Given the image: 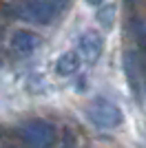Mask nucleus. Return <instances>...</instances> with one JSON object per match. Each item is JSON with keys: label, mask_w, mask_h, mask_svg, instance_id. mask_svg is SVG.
<instances>
[{"label": "nucleus", "mask_w": 146, "mask_h": 148, "mask_svg": "<svg viewBox=\"0 0 146 148\" xmlns=\"http://www.w3.org/2000/svg\"><path fill=\"white\" fill-rule=\"evenodd\" d=\"M62 5L55 0H20L18 2V13L20 18L38 22V25H49L51 20L60 13Z\"/></svg>", "instance_id": "nucleus-1"}, {"label": "nucleus", "mask_w": 146, "mask_h": 148, "mask_svg": "<svg viewBox=\"0 0 146 148\" xmlns=\"http://www.w3.org/2000/svg\"><path fill=\"white\" fill-rule=\"evenodd\" d=\"M122 69H124L128 88L133 93L135 102L140 104L142 102V88H144V64H142L140 53L137 51H124V56H122Z\"/></svg>", "instance_id": "nucleus-2"}, {"label": "nucleus", "mask_w": 146, "mask_h": 148, "mask_svg": "<svg viewBox=\"0 0 146 148\" xmlns=\"http://www.w3.org/2000/svg\"><path fill=\"white\" fill-rule=\"evenodd\" d=\"M18 133H20V139L29 148H49L53 144V137H55L53 126L47 122H40V119L22 124Z\"/></svg>", "instance_id": "nucleus-3"}, {"label": "nucleus", "mask_w": 146, "mask_h": 148, "mask_svg": "<svg viewBox=\"0 0 146 148\" xmlns=\"http://www.w3.org/2000/svg\"><path fill=\"white\" fill-rule=\"evenodd\" d=\"M89 119L95 124L97 128L113 130V128H117V126H122L124 115H122V111L115 104L97 99V102H93V104L89 106Z\"/></svg>", "instance_id": "nucleus-4"}, {"label": "nucleus", "mask_w": 146, "mask_h": 148, "mask_svg": "<svg viewBox=\"0 0 146 148\" xmlns=\"http://www.w3.org/2000/svg\"><path fill=\"white\" fill-rule=\"evenodd\" d=\"M102 49H104V40L97 31L93 29L82 31V36L78 38V53L86 64H95L102 56Z\"/></svg>", "instance_id": "nucleus-5"}, {"label": "nucleus", "mask_w": 146, "mask_h": 148, "mask_svg": "<svg viewBox=\"0 0 146 148\" xmlns=\"http://www.w3.org/2000/svg\"><path fill=\"white\" fill-rule=\"evenodd\" d=\"M40 38L36 36V33H31V31H16L11 36V40H9V44H11V51H16L18 56H29V53H33V51L40 47Z\"/></svg>", "instance_id": "nucleus-6"}, {"label": "nucleus", "mask_w": 146, "mask_h": 148, "mask_svg": "<svg viewBox=\"0 0 146 148\" xmlns=\"http://www.w3.org/2000/svg\"><path fill=\"white\" fill-rule=\"evenodd\" d=\"M80 69V53L78 51H64L58 60H55V73L62 77L75 75Z\"/></svg>", "instance_id": "nucleus-7"}, {"label": "nucleus", "mask_w": 146, "mask_h": 148, "mask_svg": "<svg viewBox=\"0 0 146 148\" xmlns=\"http://www.w3.org/2000/svg\"><path fill=\"white\" fill-rule=\"evenodd\" d=\"M131 33L133 40L140 47V53H146V20L142 18H133L131 20Z\"/></svg>", "instance_id": "nucleus-8"}, {"label": "nucleus", "mask_w": 146, "mask_h": 148, "mask_svg": "<svg viewBox=\"0 0 146 148\" xmlns=\"http://www.w3.org/2000/svg\"><path fill=\"white\" fill-rule=\"evenodd\" d=\"M97 22L104 27V29H111L113 22H115V5H104L97 9Z\"/></svg>", "instance_id": "nucleus-9"}, {"label": "nucleus", "mask_w": 146, "mask_h": 148, "mask_svg": "<svg viewBox=\"0 0 146 148\" xmlns=\"http://www.w3.org/2000/svg\"><path fill=\"white\" fill-rule=\"evenodd\" d=\"M86 2H89V5H102L104 0H86Z\"/></svg>", "instance_id": "nucleus-10"}, {"label": "nucleus", "mask_w": 146, "mask_h": 148, "mask_svg": "<svg viewBox=\"0 0 146 148\" xmlns=\"http://www.w3.org/2000/svg\"><path fill=\"white\" fill-rule=\"evenodd\" d=\"M144 56V60H142V64H144V73H146V53H142ZM144 88H146V82H144Z\"/></svg>", "instance_id": "nucleus-11"}, {"label": "nucleus", "mask_w": 146, "mask_h": 148, "mask_svg": "<svg viewBox=\"0 0 146 148\" xmlns=\"http://www.w3.org/2000/svg\"><path fill=\"white\" fill-rule=\"evenodd\" d=\"M133 2H135V0H126V5H128V7H131V5H133Z\"/></svg>", "instance_id": "nucleus-12"}, {"label": "nucleus", "mask_w": 146, "mask_h": 148, "mask_svg": "<svg viewBox=\"0 0 146 148\" xmlns=\"http://www.w3.org/2000/svg\"><path fill=\"white\" fill-rule=\"evenodd\" d=\"M55 2H60V5H64V2H67V0H55Z\"/></svg>", "instance_id": "nucleus-13"}]
</instances>
